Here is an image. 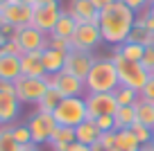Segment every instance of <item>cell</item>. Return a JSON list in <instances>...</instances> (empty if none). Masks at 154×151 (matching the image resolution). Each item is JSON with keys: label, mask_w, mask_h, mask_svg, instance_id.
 Masks as SVG:
<instances>
[{"label": "cell", "mask_w": 154, "mask_h": 151, "mask_svg": "<svg viewBox=\"0 0 154 151\" xmlns=\"http://www.w3.org/2000/svg\"><path fill=\"white\" fill-rule=\"evenodd\" d=\"M136 23V14L125 7L120 0H116L113 5H109L106 9L100 11V32H102V41L111 43V45H122L129 38L131 27Z\"/></svg>", "instance_id": "cell-1"}, {"label": "cell", "mask_w": 154, "mask_h": 151, "mask_svg": "<svg viewBox=\"0 0 154 151\" xmlns=\"http://www.w3.org/2000/svg\"><path fill=\"white\" fill-rule=\"evenodd\" d=\"M120 86V79H118V70H116L111 57L104 59H95L91 72L84 79V88L88 93H113L116 88Z\"/></svg>", "instance_id": "cell-2"}, {"label": "cell", "mask_w": 154, "mask_h": 151, "mask_svg": "<svg viewBox=\"0 0 154 151\" xmlns=\"http://www.w3.org/2000/svg\"><path fill=\"white\" fill-rule=\"evenodd\" d=\"M52 117L59 126H70L77 129L82 122L88 120V108H86V97H63L59 106L52 111Z\"/></svg>", "instance_id": "cell-3"}, {"label": "cell", "mask_w": 154, "mask_h": 151, "mask_svg": "<svg viewBox=\"0 0 154 151\" xmlns=\"http://www.w3.org/2000/svg\"><path fill=\"white\" fill-rule=\"evenodd\" d=\"M111 61H113L116 70H118V79H120V86H127V88L136 90V93H140V90H143V86L147 84L149 75L145 72V68L140 66V63H136V61H127V59H122L118 52L111 54Z\"/></svg>", "instance_id": "cell-4"}, {"label": "cell", "mask_w": 154, "mask_h": 151, "mask_svg": "<svg viewBox=\"0 0 154 151\" xmlns=\"http://www.w3.org/2000/svg\"><path fill=\"white\" fill-rule=\"evenodd\" d=\"M50 79L48 77H18L14 81V90L20 104H38V99L43 97V93L48 90Z\"/></svg>", "instance_id": "cell-5"}, {"label": "cell", "mask_w": 154, "mask_h": 151, "mask_svg": "<svg viewBox=\"0 0 154 151\" xmlns=\"http://www.w3.org/2000/svg\"><path fill=\"white\" fill-rule=\"evenodd\" d=\"M57 126L59 124L54 122L52 113L34 111V113L29 115V120H27V129H29V133H32V142L34 144H48Z\"/></svg>", "instance_id": "cell-6"}, {"label": "cell", "mask_w": 154, "mask_h": 151, "mask_svg": "<svg viewBox=\"0 0 154 151\" xmlns=\"http://www.w3.org/2000/svg\"><path fill=\"white\" fill-rule=\"evenodd\" d=\"M100 43H104L100 25H93V23H79L70 38L72 50H79V52H93L95 47H100Z\"/></svg>", "instance_id": "cell-7"}, {"label": "cell", "mask_w": 154, "mask_h": 151, "mask_svg": "<svg viewBox=\"0 0 154 151\" xmlns=\"http://www.w3.org/2000/svg\"><path fill=\"white\" fill-rule=\"evenodd\" d=\"M20 102L16 97L14 84H0V126L14 124L20 113Z\"/></svg>", "instance_id": "cell-8"}, {"label": "cell", "mask_w": 154, "mask_h": 151, "mask_svg": "<svg viewBox=\"0 0 154 151\" xmlns=\"http://www.w3.org/2000/svg\"><path fill=\"white\" fill-rule=\"evenodd\" d=\"M86 108H88V120H97L100 115H116V111L120 106L116 102L113 93H88Z\"/></svg>", "instance_id": "cell-9"}, {"label": "cell", "mask_w": 154, "mask_h": 151, "mask_svg": "<svg viewBox=\"0 0 154 151\" xmlns=\"http://www.w3.org/2000/svg\"><path fill=\"white\" fill-rule=\"evenodd\" d=\"M48 79H50V86H52L61 97H82V93H86L84 81L79 79V77L66 72V70L57 72V75H50Z\"/></svg>", "instance_id": "cell-10"}, {"label": "cell", "mask_w": 154, "mask_h": 151, "mask_svg": "<svg viewBox=\"0 0 154 151\" xmlns=\"http://www.w3.org/2000/svg\"><path fill=\"white\" fill-rule=\"evenodd\" d=\"M14 41L20 45L23 52H41L45 45H48V36L43 32H38L32 25H25V27H18L14 34Z\"/></svg>", "instance_id": "cell-11"}, {"label": "cell", "mask_w": 154, "mask_h": 151, "mask_svg": "<svg viewBox=\"0 0 154 151\" xmlns=\"http://www.w3.org/2000/svg\"><path fill=\"white\" fill-rule=\"evenodd\" d=\"M95 54L93 52H79V50H70L66 54V63H63V70L70 72V75L79 77V79H86V75L91 72L93 63H95Z\"/></svg>", "instance_id": "cell-12"}, {"label": "cell", "mask_w": 154, "mask_h": 151, "mask_svg": "<svg viewBox=\"0 0 154 151\" xmlns=\"http://www.w3.org/2000/svg\"><path fill=\"white\" fill-rule=\"evenodd\" d=\"M59 16H61V5H43V7H34V18L32 27H36L38 32H43L45 36H50L57 25Z\"/></svg>", "instance_id": "cell-13"}, {"label": "cell", "mask_w": 154, "mask_h": 151, "mask_svg": "<svg viewBox=\"0 0 154 151\" xmlns=\"http://www.w3.org/2000/svg\"><path fill=\"white\" fill-rule=\"evenodd\" d=\"M2 18H5V23L14 25L16 29L25 27V25H32L34 7L32 5H20V2H7L2 7Z\"/></svg>", "instance_id": "cell-14"}, {"label": "cell", "mask_w": 154, "mask_h": 151, "mask_svg": "<svg viewBox=\"0 0 154 151\" xmlns=\"http://www.w3.org/2000/svg\"><path fill=\"white\" fill-rule=\"evenodd\" d=\"M70 16L77 23H100V9L93 5L91 0H70V7H68Z\"/></svg>", "instance_id": "cell-15"}, {"label": "cell", "mask_w": 154, "mask_h": 151, "mask_svg": "<svg viewBox=\"0 0 154 151\" xmlns=\"http://www.w3.org/2000/svg\"><path fill=\"white\" fill-rule=\"evenodd\" d=\"M20 75L23 77H48L43 68L41 52H23L20 54Z\"/></svg>", "instance_id": "cell-16"}, {"label": "cell", "mask_w": 154, "mask_h": 151, "mask_svg": "<svg viewBox=\"0 0 154 151\" xmlns=\"http://www.w3.org/2000/svg\"><path fill=\"white\" fill-rule=\"evenodd\" d=\"M20 75V57L2 54L0 57V84H14Z\"/></svg>", "instance_id": "cell-17"}, {"label": "cell", "mask_w": 154, "mask_h": 151, "mask_svg": "<svg viewBox=\"0 0 154 151\" xmlns=\"http://www.w3.org/2000/svg\"><path fill=\"white\" fill-rule=\"evenodd\" d=\"M41 59H43V68H45V75H57V72L63 70V63H66V54L59 52V50H52V47L45 45L41 50Z\"/></svg>", "instance_id": "cell-18"}, {"label": "cell", "mask_w": 154, "mask_h": 151, "mask_svg": "<svg viewBox=\"0 0 154 151\" xmlns=\"http://www.w3.org/2000/svg\"><path fill=\"white\" fill-rule=\"evenodd\" d=\"M77 25H79V23L70 16V11H68V9H61V16H59V20H57V25H54V29H52V34H50V36L70 41L72 34H75V29H77Z\"/></svg>", "instance_id": "cell-19"}, {"label": "cell", "mask_w": 154, "mask_h": 151, "mask_svg": "<svg viewBox=\"0 0 154 151\" xmlns=\"http://www.w3.org/2000/svg\"><path fill=\"white\" fill-rule=\"evenodd\" d=\"M72 142H77L75 140V129H70V126H57L48 144L52 147V151H68V147H70Z\"/></svg>", "instance_id": "cell-20"}, {"label": "cell", "mask_w": 154, "mask_h": 151, "mask_svg": "<svg viewBox=\"0 0 154 151\" xmlns=\"http://www.w3.org/2000/svg\"><path fill=\"white\" fill-rule=\"evenodd\" d=\"M100 129H97V124L93 122V120H86V122H82L79 126L75 129V140L79 142V144H95L97 140H100Z\"/></svg>", "instance_id": "cell-21"}, {"label": "cell", "mask_w": 154, "mask_h": 151, "mask_svg": "<svg viewBox=\"0 0 154 151\" xmlns=\"http://www.w3.org/2000/svg\"><path fill=\"white\" fill-rule=\"evenodd\" d=\"M116 149H120V151H140V142L136 140L131 129L116 131Z\"/></svg>", "instance_id": "cell-22"}, {"label": "cell", "mask_w": 154, "mask_h": 151, "mask_svg": "<svg viewBox=\"0 0 154 151\" xmlns=\"http://www.w3.org/2000/svg\"><path fill=\"white\" fill-rule=\"evenodd\" d=\"M136 122L154 131V104L152 102H145V99L136 102Z\"/></svg>", "instance_id": "cell-23"}, {"label": "cell", "mask_w": 154, "mask_h": 151, "mask_svg": "<svg viewBox=\"0 0 154 151\" xmlns=\"http://www.w3.org/2000/svg\"><path fill=\"white\" fill-rule=\"evenodd\" d=\"M113 120H116V129L118 131L120 129H131L136 124V104L134 106H120L116 111Z\"/></svg>", "instance_id": "cell-24"}, {"label": "cell", "mask_w": 154, "mask_h": 151, "mask_svg": "<svg viewBox=\"0 0 154 151\" xmlns=\"http://www.w3.org/2000/svg\"><path fill=\"white\" fill-rule=\"evenodd\" d=\"M116 52L120 54L122 59H127V61H136V63H140V59H143V54H145V47H143V45H138V43L125 41L122 45L116 47Z\"/></svg>", "instance_id": "cell-25"}, {"label": "cell", "mask_w": 154, "mask_h": 151, "mask_svg": "<svg viewBox=\"0 0 154 151\" xmlns=\"http://www.w3.org/2000/svg\"><path fill=\"white\" fill-rule=\"evenodd\" d=\"M61 95L57 93V90L52 88V86H48V90L43 93V97L38 99V104H36V111H41V113H52L54 108L59 106V102H61Z\"/></svg>", "instance_id": "cell-26"}, {"label": "cell", "mask_w": 154, "mask_h": 151, "mask_svg": "<svg viewBox=\"0 0 154 151\" xmlns=\"http://www.w3.org/2000/svg\"><path fill=\"white\" fill-rule=\"evenodd\" d=\"M113 97H116V102H118V106H134L140 99V93L127 88V86H118V88L113 90Z\"/></svg>", "instance_id": "cell-27"}, {"label": "cell", "mask_w": 154, "mask_h": 151, "mask_svg": "<svg viewBox=\"0 0 154 151\" xmlns=\"http://www.w3.org/2000/svg\"><path fill=\"white\" fill-rule=\"evenodd\" d=\"M11 126H14V124L0 126V151H20V147L16 144V140H14Z\"/></svg>", "instance_id": "cell-28"}, {"label": "cell", "mask_w": 154, "mask_h": 151, "mask_svg": "<svg viewBox=\"0 0 154 151\" xmlns=\"http://www.w3.org/2000/svg\"><path fill=\"white\" fill-rule=\"evenodd\" d=\"M11 133H14V140L18 147H25V144H34L32 142V133H29L27 124H14L11 126Z\"/></svg>", "instance_id": "cell-29"}, {"label": "cell", "mask_w": 154, "mask_h": 151, "mask_svg": "<svg viewBox=\"0 0 154 151\" xmlns=\"http://www.w3.org/2000/svg\"><path fill=\"white\" fill-rule=\"evenodd\" d=\"M131 133H134L136 140L140 142V147H143V144H152V138H154V131H152V129H147V126H143V124L136 122L134 126H131Z\"/></svg>", "instance_id": "cell-30"}, {"label": "cell", "mask_w": 154, "mask_h": 151, "mask_svg": "<svg viewBox=\"0 0 154 151\" xmlns=\"http://www.w3.org/2000/svg\"><path fill=\"white\" fill-rule=\"evenodd\" d=\"M93 122L97 124V129H100L102 133H106V131H118V129H116V120H113V115H100V117L93 120Z\"/></svg>", "instance_id": "cell-31"}, {"label": "cell", "mask_w": 154, "mask_h": 151, "mask_svg": "<svg viewBox=\"0 0 154 151\" xmlns=\"http://www.w3.org/2000/svg\"><path fill=\"white\" fill-rule=\"evenodd\" d=\"M48 47H52V50H59V52L68 54L72 50L70 41H66V38H54V36H48Z\"/></svg>", "instance_id": "cell-32"}, {"label": "cell", "mask_w": 154, "mask_h": 151, "mask_svg": "<svg viewBox=\"0 0 154 151\" xmlns=\"http://www.w3.org/2000/svg\"><path fill=\"white\" fill-rule=\"evenodd\" d=\"M140 66L145 68L147 75H154V47H145V54L140 59Z\"/></svg>", "instance_id": "cell-33"}, {"label": "cell", "mask_w": 154, "mask_h": 151, "mask_svg": "<svg viewBox=\"0 0 154 151\" xmlns=\"http://www.w3.org/2000/svg\"><path fill=\"white\" fill-rule=\"evenodd\" d=\"M120 2H122L125 7H129L134 14H140V11H145V9L149 7V2H152V0H120Z\"/></svg>", "instance_id": "cell-34"}, {"label": "cell", "mask_w": 154, "mask_h": 151, "mask_svg": "<svg viewBox=\"0 0 154 151\" xmlns=\"http://www.w3.org/2000/svg\"><path fill=\"white\" fill-rule=\"evenodd\" d=\"M140 99H145V102H152V104H154V75H149L147 84L143 86V90H140Z\"/></svg>", "instance_id": "cell-35"}, {"label": "cell", "mask_w": 154, "mask_h": 151, "mask_svg": "<svg viewBox=\"0 0 154 151\" xmlns=\"http://www.w3.org/2000/svg\"><path fill=\"white\" fill-rule=\"evenodd\" d=\"M100 142L102 147H104V151L109 149H116V131H106V133H100Z\"/></svg>", "instance_id": "cell-36"}, {"label": "cell", "mask_w": 154, "mask_h": 151, "mask_svg": "<svg viewBox=\"0 0 154 151\" xmlns=\"http://www.w3.org/2000/svg\"><path fill=\"white\" fill-rule=\"evenodd\" d=\"M0 52H2V54H11V57H20V54H23V50H20V45L11 38V41H7L5 45L0 47Z\"/></svg>", "instance_id": "cell-37"}, {"label": "cell", "mask_w": 154, "mask_h": 151, "mask_svg": "<svg viewBox=\"0 0 154 151\" xmlns=\"http://www.w3.org/2000/svg\"><path fill=\"white\" fill-rule=\"evenodd\" d=\"M91 2H93V5H95L97 7V9H106V7H109V5H113V2H116V0H91Z\"/></svg>", "instance_id": "cell-38"}, {"label": "cell", "mask_w": 154, "mask_h": 151, "mask_svg": "<svg viewBox=\"0 0 154 151\" xmlns=\"http://www.w3.org/2000/svg\"><path fill=\"white\" fill-rule=\"evenodd\" d=\"M68 151H91V149H88V144H79V142H72V144L68 147Z\"/></svg>", "instance_id": "cell-39"}, {"label": "cell", "mask_w": 154, "mask_h": 151, "mask_svg": "<svg viewBox=\"0 0 154 151\" xmlns=\"http://www.w3.org/2000/svg\"><path fill=\"white\" fill-rule=\"evenodd\" d=\"M34 7H43V5H59V0H34Z\"/></svg>", "instance_id": "cell-40"}, {"label": "cell", "mask_w": 154, "mask_h": 151, "mask_svg": "<svg viewBox=\"0 0 154 151\" xmlns=\"http://www.w3.org/2000/svg\"><path fill=\"white\" fill-rule=\"evenodd\" d=\"M20 151H41V147L38 144H25V147H20Z\"/></svg>", "instance_id": "cell-41"}, {"label": "cell", "mask_w": 154, "mask_h": 151, "mask_svg": "<svg viewBox=\"0 0 154 151\" xmlns=\"http://www.w3.org/2000/svg\"><path fill=\"white\" fill-rule=\"evenodd\" d=\"M88 149H91V151H104V147H102L100 142H95V144H91Z\"/></svg>", "instance_id": "cell-42"}, {"label": "cell", "mask_w": 154, "mask_h": 151, "mask_svg": "<svg viewBox=\"0 0 154 151\" xmlns=\"http://www.w3.org/2000/svg\"><path fill=\"white\" fill-rule=\"evenodd\" d=\"M9 2H20V5H32L34 0H9ZM34 7V5H32Z\"/></svg>", "instance_id": "cell-43"}, {"label": "cell", "mask_w": 154, "mask_h": 151, "mask_svg": "<svg viewBox=\"0 0 154 151\" xmlns=\"http://www.w3.org/2000/svg\"><path fill=\"white\" fill-rule=\"evenodd\" d=\"M7 41H11V38H7V36H5V34H2V32H0V47H2V45H5V43H7Z\"/></svg>", "instance_id": "cell-44"}, {"label": "cell", "mask_w": 154, "mask_h": 151, "mask_svg": "<svg viewBox=\"0 0 154 151\" xmlns=\"http://www.w3.org/2000/svg\"><path fill=\"white\" fill-rule=\"evenodd\" d=\"M140 151H154V144H143V147H140Z\"/></svg>", "instance_id": "cell-45"}, {"label": "cell", "mask_w": 154, "mask_h": 151, "mask_svg": "<svg viewBox=\"0 0 154 151\" xmlns=\"http://www.w3.org/2000/svg\"><path fill=\"white\" fill-rule=\"evenodd\" d=\"M5 23V18H2V7H0V25Z\"/></svg>", "instance_id": "cell-46"}, {"label": "cell", "mask_w": 154, "mask_h": 151, "mask_svg": "<svg viewBox=\"0 0 154 151\" xmlns=\"http://www.w3.org/2000/svg\"><path fill=\"white\" fill-rule=\"evenodd\" d=\"M7 2H9V0H0V7H5V5H7Z\"/></svg>", "instance_id": "cell-47"}, {"label": "cell", "mask_w": 154, "mask_h": 151, "mask_svg": "<svg viewBox=\"0 0 154 151\" xmlns=\"http://www.w3.org/2000/svg\"><path fill=\"white\" fill-rule=\"evenodd\" d=\"M109 151H120V149H109Z\"/></svg>", "instance_id": "cell-48"}, {"label": "cell", "mask_w": 154, "mask_h": 151, "mask_svg": "<svg viewBox=\"0 0 154 151\" xmlns=\"http://www.w3.org/2000/svg\"><path fill=\"white\" fill-rule=\"evenodd\" d=\"M152 144H154V138H152Z\"/></svg>", "instance_id": "cell-49"}, {"label": "cell", "mask_w": 154, "mask_h": 151, "mask_svg": "<svg viewBox=\"0 0 154 151\" xmlns=\"http://www.w3.org/2000/svg\"><path fill=\"white\" fill-rule=\"evenodd\" d=\"M0 57H2V52H0Z\"/></svg>", "instance_id": "cell-50"}, {"label": "cell", "mask_w": 154, "mask_h": 151, "mask_svg": "<svg viewBox=\"0 0 154 151\" xmlns=\"http://www.w3.org/2000/svg\"><path fill=\"white\" fill-rule=\"evenodd\" d=\"M152 2H154V0H152Z\"/></svg>", "instance_id": "cell-51"}]
</instances>
